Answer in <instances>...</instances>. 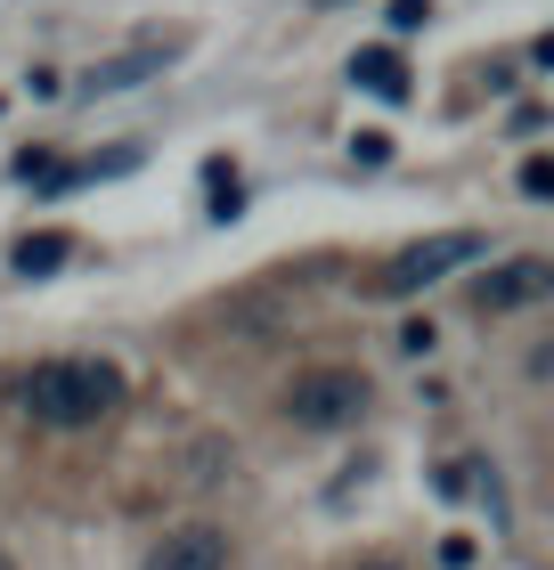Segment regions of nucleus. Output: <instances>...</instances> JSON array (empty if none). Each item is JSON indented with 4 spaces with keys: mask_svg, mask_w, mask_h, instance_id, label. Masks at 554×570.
<instances>
[{
    "mask_svg": "<svg viewBox=\"0 0 554 570\" xmlns=\"http://www.w3.org/2000/svg\"><path fill=\"white\" fill-rule=\"evenodd\" d=\"M25 407H33L41 424H98L107 407H123V375L115 367H98V358H49V367L25 375Z\"/></svg>",
    "mask_w": 554,
    "mask_h": 570,
    "instance_id": "nucleus-1",
    "label": "nucleus"
},
{
    "mask_svg": "<svg viewBox=\"0 0 554 570\" xmlns=\"http://www.w3.org/2000/svg\"><path fill=\"white\" fill-rule=\"evenodd\" d=\"M285 416H294L302 432H342L367 416V375L359 367H310L285 383Z\"/></svg>",
    "mask_w": 554,
    "mask_h": 570,
    "instance_id": "nucleus-2",
    "label": "nucleus"
},
{
    "mask_svg": "<svg viewBox=\"0 0 554 570\" xmlns=\"http://www.w3.org/2000/svg\"><path fill=\"white\" fill-rule=\"evenodd\" d=\"M465 262H482V237H473V228H448V237H425V245L391 253V262H383L376 277H367V294H383V302H400V294H425L432 277L465 269Z\"/></svg>",
    "mask_w": 554,
    "mask_h": 570,
    "instance_id": "nucleus-3",
    "label": "nucleus"
},
{
    "mask_svg": "<svg viewBox=\"0 0 554 570\" xmlns=\"http://www.w3.org/2000/svg\"><path fill=\"white\" fill-rule=\"evenodd\" d=\"M554 269L538 262V253H514V262H497L482 285H473V302H482V318H497V309H522V302H546Z\"/></svg>",
    "mask_w": 554,
    "mask_h": 570,
    "instance_id": "nucleus-4",
    "label": "nucleus"
},
{
    "mask_svg": "<svg viewBox=\"0 0 554 570\" xmlns=\"http://www.w3.org/2000/svg\"><path fill=\"white\" fill-rule=\"evenodd\" d=\"M147 570H229V530H213V522H179V530L155 538Z\"/></svg>",
    "mask_w": 554,
    "mask_h": 570,
    "instance_id": "nucleus-5",
    "label": "nucleus"
},
{
    "mask_svg": "<svg viewBox=\"0 0 554 570\" xmlns=\"http://www.w3.org/2000/svg\"><path fill=\"white\" fill-rule=\"evenodd\" d=\"M351 82H359V90H376V98H408V66H400V49H359V58H351Z\"/></svg>",
    "mask_w": 554,
    "mask_h": 570,
    "instance_id": "nucleus-6",
    "label": "nucleus"
},
{
    "mask_svg": "<svg viewBox=\"0 0 554 570\" xmlns=\"http://www.w3.org/2000/svg\"><path fill=\"white\" fill-rule=\"evenodd\" d=\"M147 73H164V49H130V58H107V66H90V90H139Z\"/></svg>",
    "mask_w": 554,
    "mask_h": 570,
    "instance_id": "nucleus-7",
    "label": "nucleus"
},
{
    "mask_svg": "<svg viewBox=\"0 0 554 570\" xmlns=\"http://www.w3.org/2000/svg\"><path fill=\"white\" fill-rule=\"evenodd\" d=\"M9 262H17V277H49V269H66V262H74V237L41 228V237H25V245L9 253Z\"/></svg>",
    "mask_w": 554,
    "mask_h": 570,
    "instance_id": "nucleus-8",
    "label": "nucleus"
},
{
    "mask_svg": "<svg viewBox=\"0 0 554 570\" xmlns=\"http://www.w3.org/2000/svg\"><path fill=\"white\" fill-rule=\"evenodd\" d=\"M522 196H554V164H546V155L522 164Z\"/></svg>",
    "mask_w": 554,
    "mask_h": 570,
    "instance_id": "nucleus-9",
    "label": "nucleus"
},
{
    "mask_svg": "<svg viewBox=\"0 0 554 570\" xmlns=\"http://www.w3.org/2000/svg\"><path fill=\"white\" fill-rule=\"evenodd\" d=\"M351 155H359V164H391V139H383V131H359Z\"/></svg>",
    "mask_w": 554,
    "mask_h": 570,
    "instance_id": "nucleus-10",
    "label": "nucleus"
},
{
    "mask_svg": "<svg viewBox=\"0 0 554 570\" xmlns=\"http://www.w3.org/2000/svg\"><path fill=\"white\" fill-rule=\"evenodd\" d=\"M432 9H425V0H391V33H416V24H425Z\"/></svg>",
    "mask_w": 554,
    "mask_h": 570,
    "instance_id": "nucleus-11",
    "label": "nucleus"
},
{
    "mask_svg": "<svg viewBox=\"0 0 554 570\" xmlns=\"http://www.w3.org/2000/svg\"><path fill=\"white\" fill-rule=\"evenodd\" d=\"M432 343H440V334H432V326H425V318H416V326H400V351H416V358H425V351H432Z\"/></svg>",
    "mask_w": 554,
    "mask_h": 570,
    "instance_id": "nucleus-12",
    "label": "nucleus"
},
{
    "mask_svg": "<svg viewBox=\"0 0 554 570\" xmlns=\"http://www.w3.org/2000/svg\"><path fill=\"white\" fill-rule=\"evenodd\" d=\"M359 570H408V562H359Z\"/></svg>",
    "mask_w": 554,
    "mask_h": 570,
    "instance_id": "nucleus-13",
    "label": "nucleus"
}]
</instances>
